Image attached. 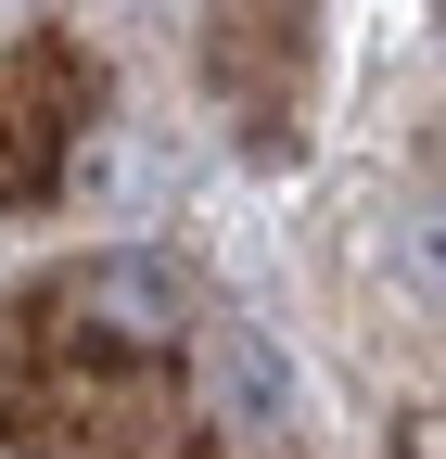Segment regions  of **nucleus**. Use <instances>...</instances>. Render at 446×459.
<instances>
[{
    "mask_svg": "<svg viewBox=\"0 0 446 459\" xmlns=\"http://www.w3.org/2000/svg\"><path fill=\"white\" fill-rule=\"evenodd\" d=\"M217 90H230L255 153H294L306 102V0H217Z\"/></svg>",
    "mask_w": 446,
    "mask_h": 459,
    "instance_id": "f257e3e1",
    "label": "nucleus"
}]
</instances>
